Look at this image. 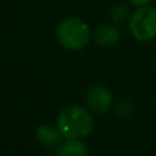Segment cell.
<instances>
[{
	"label": "cell",
	"mask_w": 156,
	"mask_h": 156,
	"mask_svg": "<svg viewBox=\"0 0 156 156\" xmlns=\"http://www.w3.org/2000/svg\"><path fill=\"white\" fill-rule=\"evenodd\" d=\"M58 127L63 137L69 140H80L88 137L93 130V118L82 107H67L58 116Z\"/></svg>",
	"instance_id": "6da1fadb"
},
{
	"label": "cell",
	"mask_w": 156,
	"mask_h": 156,
	"mask_svg": "<svg viewBox=\"0 0 156 156\" xmlns=\"http://www.w3.org/2000/svg\"><path fill=\"white\" fill-rule=\"evenodd\" d=\"M90 30L88 25L78 18H67L58 26V38L67 49H81L88 44Z\"/></svg>",
	"instance_id": "7a4b0ae2"
},
{
	"label": "cell",
	"mask_w": 156,
	"mask_h": 156,
	"mask_svg": "<svg viewBox=\"0 0 156 156\" xmlns=\"http://www.w3.org/2000/svg\"><path fill=\"white\" fill-rule=\"evenodd\" d=\"M130 32L138 41H149L156 37V10L141 7L130 18Z\"/></svg>",
	"instance_id": "3957f363"
},
{
	"label": "cell",
	"mask_w": 156,
	"mask_h": 156,
	"mask_svg": "<svg viewBox=\"0 0 156 156\" xmlns=\"http://www.w3.org/2000/svg\"><path fill=\"white\" fill-rule=\"evenodd\" d=\"M89 107L96 112H107L112 104V94L104 86H96L88 92L86 96Z\"/></svg>",
	"instance_id": "277c9868"
},
{
	"label": "cell",
	"mask_w": 156,
	"mask_h": 156,
	"mask_svg": "<svg viewBox=\"0 0 156 156\" xmlns=\"http://www.w3.org/2000/svg\"><path fill=\"white\" fill-rule=\"evenodd\" d=\"M62 132L55 127L51 126H40L36 132V137H37L38 143L44 147H54L59 144L60 138H62Z\"/></svg>",
	"instance_id": "5b68a950"
},
{
	"label": "cell",
	"mask_w": 156,
	"mask_h": 156,
	"mask_svg": "<svg viewBox=\"0 0 156 156\" xmlns=\"http://www.w3.org/2000/svg\"><path fill=\"white\" fill-rule=\"evenodd\" d=\"M118 40H119V32L114 26L104 25V26L99 27V30L96 33V41L101 47L114 45Z\"/></svg>",
	"instance_id": "8992f818"
},
{
	"label": "cell",
	"mask_w": 156,
	"mask_h": 156,
	"mask_svg": "<svg viewBox=\"0 0 156 156\" xmlns=\"http://www.w3.org/2000/svg\"><path fill=\"white\" fill-rule=\"evenodd\" d=\"M88 149L82 143L78 140H69L63 145H59L56 149V155H63V156H85L88 155Z\"/></svg>",
	"instance_id": "52a82bcc"
},
{
	"label": "cell",
	"mask_w": 156,
	"mask_h": 156,
	"mask_svg": "<svg viewBox=\"0 0 156 156\" xmlns=\"http://www.w3.org/2000/svg\"><path fill=\"white\" fill-rule=\"evenodd\" d=\"M129 2L136 5H145V4H148L151 0H129Z\"/></svg>",
	"instance_id": "ba28073f"
}]
</instances>
